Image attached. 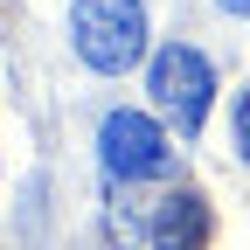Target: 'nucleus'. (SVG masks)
<instances>
[{
  "instance_id": "1",
  "label": "nucleus",
  "mask_w": 250,
  "mask_h": 250,
  "mask_svg": "<svg viewBox=\"0 0 250 250\" xmlns=\"http://www.w3.org/2000/svg\"><path fill=\"white\" fill-rule=\"evenodd\" d=\"M70 42L98 77H125L146 56V7L139 0H77L70 7Z\"/></svg>"
},
{
  "instance_id": "2",
  "label": "nucleus",
  "mask_w": 250,
  "mask_h": 250,
  "mask_svg": "<svg viewBox=\"0 0 250 250\" xmlns=\"http://www.w3.org/2000/svg\"><path fill=\"white\" fill-rule=\"evenodd\" d=\"M146 90H153V104L174 118V132L195 139L202 118H208V98H215V70L188 42H167V49H153V62H146Z\"/></svg>"
},
{
  "instance_id": "3",
  "label": "nucleus",
  "mask_w": 250,
  "mask_h": 250,
  "mask_svg": "<svg viewBox=\"0 0 250 250\" xmlns=\"http://www.w3.org/2000/svg\"><path fill=\"white\" fill-rule=\"evenodd\" d=\"M98 160H104L111 181H160V174L174 167V146H167V132H160L146 111H104V125H98Z\"/></svg>"
},
{
  "instance_id": "4",
  "label": "nucleus",
  "mask_w": 250,
  "mask_h": 250,
  "mask_svg": "<svg viewBox=\"0 0 250 250\" xmlns=\"http://www.w3.org/2000/svg\"><path fill=\"white\" fill-rule=\"evenodd\" d=\"M208 229H215V223H208V202L181 188V195H167L160 208H153V229H146V236H153V250H202Z\"/></svg>"
},
{
  "instance_id": "5",
  "label": "nucleus",
  "mask_w": 250,
  "mask_h": 250,
  "mask_svg": "<svg viewBox=\"0 0 250 250\" xmlns=\"http://www.w3.org/2000/svg\"><path fill=\"white\" fill-rule=\"evenodd\" d=\"M236 146H243V160H250V90L236 98Z\"/></svg>"
},
{
  "instance_id": "6",
  "label": "nucleus",
  "mask_w": 250,
  "mask_h": 250,
  "mask_svg": "<svg viewBox=\"0 0 250 250\" xmlns=\"http://www.w3.org/2000/svg\"><path fill=\"white\" fill-rule=\"evenodd\" d=\"M223 14H250V0H223Z\"/></svg>"
}]
</instances>
